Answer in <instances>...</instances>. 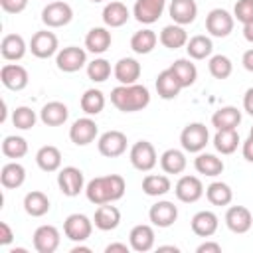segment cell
Listing matches in <instances>:
<instances>
[{"instance_id": "cell-56", "label": "cell", "mask_w": 253, "mask_h": 253, "mask_svg": "<svg viewBox=\"0 0 253 253\" xmlns=\"http://www.w3.org/2000/svg\"><path fill=\"white\" fill-rule=\"evenodd\" d=\"M71 253H91V249H89V247H85V245H77V247H73V249H71Z\"/></svg>"}, {"instance_id": "cell-35", "label": "cell", "mask_w": 253, "mask_h": 253, "mask_svg": "<svg viewBox=\"0 0 253 253\" xmlns=\"http://www.w3.org/2000/svg\"><path fill=\"white\" fill-rule=\"evenodd\" d=\"M194 168L204 174V176H219L223 172V160L217 158L215 154H208V152H198L196 160H194Z\"/></svg>"}, {"instance_id": "cell-49", "label": "cell", "mask_w": 253, "mask_h": 253, "mask_svg": "<svg viewBox=\"0 0 253 253\" xmlns=\"http://www.w3.org/2000/svg\"><path fill=\"white\" fill-rule=\"evenodd\" d=\"M12 239H14V233H12L10 225L6 221H0V245H8V243H12Z\"/></svg>"}, {"instance_id": "cell-14", "label": "cell", "mask_w": 253, "mask_h": 253, "mask_svg": "<svg viewBox=\"0 0 253 253\" xmlns=\"http://www.w3.org/2000/svg\"><path fill=\"white\" fill-rule=\"evenodd\" d=\"M0 81L10 91H22L28 85L30 77H28L26 67H22L18 63H6L0 69Z\"/></svg>"}, {"instance_id": "cell-10", "label": "cell", "mask_w": 253, "mask_h": 253, "mask_svg": "<svg viewBox=\"0 0 253 253\" xmlns=\"http://www.w3.org/2000/svg\"><path fill=\"white\" fill-rule=\"evenodd\" d=\"M97 148L107 158H117L126 150V134L121 130H107L99 136Z\"/></svg>"}, {"instance_id": "cell-18", "label": "cell", "mask_w": 253, "mask_h": 253, "mask_svg": "<svg viewBox=\"0 0 253 253\" xmlns=\"http://www.w3.org/2000/svg\"><path fill=\"white\" fill-rule=\"evenodd\" d=\"M148 217L156 227H170L178 219V208L172 202L162 200V202H156L154 206H150Z\"/></svg>"}, {"instance_id": "cell-47", "label": "cell", "mask_w": 253, "mask_h": 253, "mask_svg": "<svg viewBox=\"0 0 253 253\" xmlns=\"http://www.w3.org/2000/svg\"><path fill=\"white\" fill-rule=\"evenodd\" d=\"M233 18L243 26L253 22V0H237L233 6Z\"/></svg>"}, {"instance_id": "cell-21", "label": "cell", "mask_w": 253, "mask_h": 253, "mask_svg": "<svg viewBox=\"0 0 253 253\" xmlns=\"http://www.w3.org/2000/svg\"><path fill=\"white\" fill-rule=\"evenodd\" d=\"M168 12H170V18L174 20V24L188 26L198 16V4H196V0H172Z\"/></svg>"}, {"instance_id": "cell-22", "label": "cell", "mask_w": 253, "mask_h": 253, "mask_svg": "<svg viewBox=\"0 0 253 253\" xmlns=\"http://www.w3.org/2000/svg\"><path fill=\"white\" fill-rule=\"evenodd\" d=\"M182 89H184V87L180 85L178 77L172 73V69H170V67L158 73V77H156V93H158V97H160V99H164V101L176 99V97H178V93H180Z\"/></svg>"}, {"instance_id": "cell-32", "label": "cell", "mask_w": 253, "mask_h": 253, "mask_svg": "<svg viewBox=\"0 0 253 253\" xmlns=\"http://www.w3.org/2000/svg\"><path fill=\"white\" fill-rule=\"evenodd\" d=\"M36 162L43 172H55L61 166V152L57 146L45 144L36 152Z\"/></svg>"}, {"instance_id": "cell-3", "label": "cell", "mask_w": 253, "mask_h": 253, "mask_svg": "<svg viewBox=\"0 0 253 253\" xmlns=\"http://www.w3.org/2000/svg\"><path fill=\"white\" fill-rule=\"evenodd\" d=\"M210 140V130L204 123H190L180 132V144L186 152H202Z\"/></svg>"}, {"instance_id": "cell-57", "label": "cell", "mask_w": 253, "mask_h": 253, "mask_svg": "<svg viewBox=\"0 0 253 253\" xmlns=\"http://www.w3.org/2000/svg\"><path fill=\"white\" fill-rule=\"evenodd\" d=\"M158 251H174V253H178V247L176 245H160Z\"/></svg>"}, {"instance_id": "cell-58", "label": "cell", "mask_w": 253, "mask_h": 253, "mask_svg": "<svg viewBox=\"0 0 253 253\" xmlns=\"http://www.w3.org/2000/svg\"><path fill=\"white\" fill-rule=\"evenodd\" d=\"M249 136H253V126H251V130H249Z\"/></svg>"}, {"instance_id": "cell-59", "label": "cell", "mask_w": 253, "mask_h": 253, "mask_svg": "<svg viewBox=\"0 0 253 253\" xmlns=\"http://www.w3.org/2000/svg\"><path fill=\"white\" fill-rule=\"evenodd\" d=\"M91 2H103V0H91Z\"/></svg>"}, {"instance_id": "cell-20", "label": "cell", "mask_w": 253, "mask_h": 253, "mask_svg": "<svg viewBox=\"0 0 253 253\" xmlns=\"http://www.w3.org/2000/svg\"><path fill=\"white\" fill-rule=\"evenodd\" d=\"M140 71H142V67H140V63L134 57H123L113 67L115 79L121 85H132V83H136L138 77H140Z\"/></svg>"}, {"instance_id": "cell-1", "label": "cell", "mask_w": 253, "mask_h": 253, "mask_svg": "<svg viewBox=\"0 0 253 253\" xmlns=\"http://www.w3.org/2000/svg\"><path fill=\"white\" fill-rule=\"evenodd\" d=\"M125 190H126L125 178L119 174H109V176L93 178L87 184L85 194H87V200L91 204L101 206V204H111V202L121 200L125 196Z\"/></svg>"}, {"instance_id": "cell-2", "label": "cell", "mask_w": 253, "mask_h": 253, "mask_svg": "<svg viewBox=\"0 0 253 253\" xmlns=\"http://www.w3.org/2000/svg\"><path fill=\"white\" fill-rule=\"evenodd\" d=\"M111 103L123 111V113H134L142 111L150 103V93L144 85L132 83V85H119L111 91Z\"/></svg>"}, {"instance_id": "cell-37", "label": "cell", "mask_w": 253, "mask_h": 253, "mask_svg": "<svg viewBox=\"0 0 253 253\" xmlns=\"http://www.w3.org/2000/svg\"><path fill=\"white\" fill-rule=\"evenodd\" d=\"M156 42H158V36L152 30H138L130 38V49L134 53L144 55V53H150L156 47Z\"/></svg>"}, {"instance_id": "cell-33", "label": "cell", "mask_w": 253, "mask_h": 253, "mask_svg": "<svg viewBox=\"0 0 253 253\" xmlns=\"http://www.w3.org/2000/svg\"><path fill=\"white\" fill-rule=\"evenodd\" d=\"M24 210L32 217H42L49 211V198L43 192H38V190L28 192L26 198H24Z\"/></svg>"}, {"instance_id": "cell-29", "label": "cell", "mask_w": 253, "mask_h": 253, "mask_svg": "<svg viewBox=\"0 0 253 253\" xmlns=\"http://www.w3.org/2000/svg\"><path fill=\"white\" fill-rule=\"evenodd\" d=\"M128 18H130V12L123 2H109L103 8V22L109 28H121L128 22Z\"/></svg>"}, {"instance_id": "cell-13", "label": "cell", "mask_w": 253, "mask_h": 253, "mask_svg": "<svg viewBox=\"0 0 253 253\" xmlns=\"http://www.w3.org/2000/svg\"><path fill=\"white\" fill-rule=\"evenodd\" d=\"M174 194L180 202L194 204L204 196V184L196 176H182L174 186Z\"/></svg>"}, {"instance_id": "cell-15", "label": "cell", "mask_w": 253, "mask_h": 253, "mask_svg": "<svg viewBox=\"0 0 253 253\" xmlns=\"http://www.w3.org/2000/svg\"><path fill=\"white\" fill-rule=\"evenodd\" d=\"M166 8V0H136L132 14L140 24H154L162 16Z\"/></svg>"}, {"instance_id": "cell-39", "label": "cell", "mask_w": 253, "mask_h": 253, "mask_svg": "<svg viewBox=\"0 0 253 253\" xmlns=\"http://www.w3.org/2000/svg\"><path fill=\"white\" fill-rule=\"evenodd\" d=\"M239 144V132L237 128H227V130H217L213 136V146L221 154H233Z\"/></svg>"}, {"instance_id": "cell-17", "label": "cell", "mask_w": 253, "mask_h": 253, "mask_svg": "<svg viewBox=\"0 0 253 253\" xmlns=\"http://www.w3.org/2000/svg\"><path fill=\"white\" fill-rule=\"evenodd\" d=\"M34 249L38 253H53L59 247V231L53 225H40L34 231Z\"/></svg>"}, {"instance_id": "cell-11", "label": "cell", "mask_w": 253, "mask_h": 253, "mask_svg": "<svg viewBox=\"0 0 253 253\" xmlns=\"http://www.w3.org/2000/svg\"><path fill=\"white\" fill-rule=\"evenodd\" d=\"M30 51L40 59L51 57L57 51V36L53 32H47V30L36 32L30 40Z\"/></svg>"}, {"instance_id": "cell-48", "label": "cell", "mask_w": 253, "mask_h": 253, "mask_svg": "<svg viewBox=\"0 0 253 253\" xmlns=\"http://www.w3.org/2000/svg\"><path fill=\"white\" fill-rule=\"evenodd\" d=\"M0 6L8 14H20V12L26 10L28 0H0Z\"/></svg>"}, {"instance_id": "cell-16", "label": "cell", "mask_w": 253, "mask_h": 253, "mask_svg": "<svg viewBox=\"0 0 253 253\" xmlns=\"http://www.w3.org/2000/svg\"><path fill=\"white\" fill-rule=\"evenodd\" d=\"M225 225L233 233H247L253 225V215L245 206H231L225 211Z\"/></svg>"}, {"instance_id": "cell-23", "label": "cell", "mask_w": 253, "mask_h": 253, "mask_svg": "<svg viewBox=\"0 0 253 253\" xmlns=\"http://www.w3.org/2000/svg\"><path fill=\"white\" fill-rule=\"evenodd\" d=\"M190 225H192V231H194L198 237H211V235L217 231L219 219H217V215H215L213 211L202 210V211H198V213L192 217Z\"/></svg>"}, {"instance_id": "cell-51", "label": "cell", "mask_w": 253, "mask_h": 253, "mask_svg": "<svg viewBox=\"0 0 253 253\" xmlns=\"http://www.w3.org/2000/svg\"><path fill=\"white\" fill-rule=\"evenodd\" d=\"M243 109L253 117V87H249L243 95Z\"/></svg>"}, {"instance_id": "cell-31", "label": "cell", "mask_w": 253, "mask_h": 253, "mask_svg": "<svg viewBox=\"0 0 253 253\" xmlns=\"http://www.w3.org/2000/svg\"><path fill=\"white\" fill-rule=\"evenodd\" d=\"M26 180V168L18 162H8L0 170V182L6 190H16Z\"/></svg>"}, {"instance_id": "cell-36", "label": "cell", "mask_w": 253, "mask_h": 253, "mask_svg": "<svg viewBox=\"0 0 253 253\" xmlns=\"http://www.w3.org/2000/svg\"><path fill=\"white\" fill-rule=\"evenodd\" d=\"M170 188H172V184H170L168 176H164V174H148L142 180V192L146 196H152V198L168 194Z\"/></svg>"}, {"instance_id": "cell-4", "label": "cell", "mask_w": 253, "mask_h": 253, "mask_svg": "<svg viewBox=\"0 0 253 253\" xmlns=\"http://www.w3.org/2000/svg\"><path fill=\"white\" fill-rule=\"evenodd\" d=\"M91 231H93V221L87 215H83V213H71L63 221V233H65V237L71 239V241H75V243L87 241L91 237Z\"/></svg>"}, {"instance_id": "cell-45", "label": "cell", "mask_w": 253, "mask_h": 253, "mask_svg": "<svg viewBox=\"0 0 253 253\" xmlns=\"http://www.w3.org/2000/svg\"><path fill=\"white\" fill-rule=\"evenodd\" d=\"M87 75H89L91 81L103 83V81H107L111 77V63L107 59H103V57H97L91 63H87Z\"/></svg>"}, {"instance_id": "cell-46", "label": "cell", "mask_w": 253, "mask_h": 253, "mask_svg": "<svg viewBox=\"0 0 253 253\" xmlns=\"http://www.w3.org/2000/svg\"><path fill=\"white\" fill-rule=\"evenodd\" d=\"M36 113L30 109V107H16L14 113H12V123L16 128L20 130H28L36 125Z\"/></svg>"}, {"instance_id": "cell-55", "label": "cell", "mask_w": 253, "mask_h": 253, "mask_svg": "<svg viewBox=\"0 0 253 253\" xmlns=\"http://www.w3.org/2000/svg\"><path fill=\"white\" fill-rule=\"evenodd\" d=\"M243 38L253 43V22H249V24L243 26Z\"/></svg>"}, {"instance_id": "cell-8", "label": "cell", "mask_w": 253, "mask_h": 253, "mask_svg": "<svg viewBox=\"0 0 253 253\" xmlns=\"http://www.w3.org/2000/svg\"><path fill=\"white\" fill-rule=\"evenodd\" d=\"M57 186L61 190L63 196L67 198H75L79 196V192L83 190L85 186V178H83V172L75 166H65L59 170L57 174Z\"/></svg>"}, {"instance_id": "cell-30", "label": "cell", "mask_w": 253, "mask_h": 253, "mask_svg": "<svg viewBox=\"0 0 253 253\" xmlns=\"http://www.w3.org/2000/svg\"><path fill=\"white\" fill-rule=\"evenodd\" d=\"M160 43L168 49H178V47H184L188 43V34L184 30V26H178V24H170V26H164L162 32H160Z\"/></svg>"}, {"instance_id": "cell-52", "label": "cell", "mask_w": 253, "mask_h": 253, "mask_svg": "<svg viewBox=\"0 0 253 253\" xmlns=\"http://www.w3.org/2000/svg\"><path fill=\"white\" fill-rule=\"evenodd\" d=\"M243 158L247 160V162H253V136H249L245 142H243Z\"/></svg>"}, {"instance_id": "cell-12", "label": "cell", "mask_w": 253, "mask_h": 253, "mask_svg": "<svg viewBox=\"0 0 253 253\" xmlns=\"http://www.w3.org/2000/svg\"><path fill=\"white\" fill-rule=\"evenodd\" d=\"M97 132H99L97 123H95L93 119H89V117H83V119H77V121L71 125V128H69V138H71V142L77 144V146H87V144H91V142L97 138Z\"/></svg>"}, {"instance_id": "cell-5", "label": "cell", "mask_w": 253, "mask_h": 253, "mask_svg": "<svg viewBox=\"0 0 253 253\" xmlns=\"http://www.w3.org/2000/svg\"><path fill=\"white\" fill-rule=\"evenodd\" d=\"M73 18V10L67 2H61V0H55V2H49L43 10H42V22L47 26V28H61V26H67Z\"/></svg>"}, {"instance_id": "cell-25", "label": "cell", "mask_w": 253, "mask_h": 253, "mask_svg": "<svg viewBox=\"0 0 253 253\" xmlns=\"http://www.w3.org/2000/svg\"><path fill=\"white\" fill-rule=\"evenodd\" d=\"M0 53L6 61H18L26 55V42L18 34H6L0 42Z\"/></svg>"}, {"instance_id": "cell-40", "label": "cell", "mask_w": 253, "mask_h": 253, "mask_svg": "<svg viewBox=\"0 0 253 253\" xmlns=\"http://www.w3.org/2000/svg\"><path fill=\"white\" fill-rule=\"evenodd\" d=\"M206 198L211 206H229L233 200V192L225 182H211L206 188Z\"/></svg>"}, {"instance_id": "cell-43", "label": "cell", "mask_w": 253, "mask_h": 253, "mask_svg": "<svg viewBox=\"0 0 253 253\" xmlns=\"http://www.w3.org/2000/svg\"><path fill=\"white\" fill-rule=\"evenodd\" d=\"M2 154L8 158H22L28 154V142L22 136L10 134L2 140Z\"/></svg>"}, {"instance_id": "cell-34", "label": "cell", "mask_w": 253, "mask_h": 253, "mask_svg": "<svg viewBox=\"0 0 253 253\" xmlns=\"http://www.w3.org/2000/svg\"><path fill=\"white\" fill-rule=\"evenodd\" d=\"M186 164H188V160H186L184 152L178 148H168L160 156V166L166 174H182L186 170Z\"/></svg>"}, {"instance_id": "cell-26", "label": "cell", "mask_w": 253, "mask_h": 253, "mask_svg": "<svg viewBox=\"0 0 253 253\" xmlns=\"http://www.w3.org/2000/svg\"><path fill=\"white\" fill-rule=\"evenodd\" d=\"M241 123V111L237 107H221L211 115V125L215 130H227V128H237Z\"/></svg>"}, {"instance_id": "cell-50", "label": "cell", "mask_w": 253, "mask_h": 253, "mask_svg": "<svg viewBox=\"0 0 253 253\" xmlns=\"http://www.w3.org/2000/svg\"><path fill=\"white\" fill-rule=\"evenodd\" d=\"M196 251L198 253H221V245L215 241H204L202 245H198Z\"/></svg>"}, {"instance_id": "cell-41", "label": "cell", "mask_w": 253, "mask_h": 253, "mask_svg": "<svg viewBox=\"0 0 253 253\" xmlns=\"http://www.w3.org/2000/svg\"><path fill=\"white\" fill-rule=\"evenodd\" d=\"M186 51L192 59H206L213 51V43L208 36H194L186 43Z\"/></svg>"}, {"instance_id": "cell-54", "label": "cell", "mask_w": 253, "mask_h": 253, "mask_svg": "<svg viewBox=\"0 0 253 253\" xmlns=\"http://www.w3.org/2000/svg\"><path fill=\"white\" fill-rule=\"evenodd\" d=\"M128 247L126 243H111L105 247V253H115V251H121V253H128Z\"/></svg>"}, {"instance_id": "cell-19", "label": "cell", "mask_w": 253, "mask_h": 253, "mask_svg": "<svg viewBox=\"0 0 253 253\" xmlns=\"http://www.w3.org/2000/svg\"><path fill=\"white\" fill-rule=\"evenodd\" d=\"M128 245L136 253H146L154 247V229L146 223H138L128 233Z\"/></svg>"}, {"instance_id": "cell-44", "label": "cell", "mask_w": 253, "mask_h": 253, "mask_svg": "<svg viewBox=\"0 0 253 253\" xmlns=\"http://www.w3.org/2000/svg\"><path fill=\"white\" fill-rule=\"evenodd\" d=\"M208 69H210L211 77H215V79H227L231 75V71H233V63H231V59L227 55L217 53V55H211L210 57Z\"/></svg>"}, {"instance_id": "cell-38", "label": "cell", "mask_w": 253, "mask_h": 253, "mask_svg": "<svg viewBox=\"0 0 253 253\" xmlns=\"http://www.w3.org/2000/svg\"><path fill=\"white\" fill-rule=\"evenodd\" d=\"M170 69H172V73L178 77V81H180L182 87H190V85H194L196 79H198V69H196V65H194L190 59H176V61L170 65Z\"/></svg>"}, {"instance_id": "cell-28", "label": "cell", "mask_w": 253, "mask_h": 253, "mask_svg": "<svg viewBox=\"0 0 253 253\" xmlns=\"http://www.w3.org/2000/svg\"><path fill=\"white\" fill-rule=\"evenodd\" d=\"M111 32L107 28H91L85 36V47L91 53H105L111 47Z\"/></svg>"}, {"instance_id": "cell-42", "label": "cell", "mask_w": 253, "mask_h": 253, "mask_svg": "<svg viewBox=\"0 0 253 253\" xmlns=\"http://www.w3.org/2000/svg\"><path fill=\"white\" fill-rule=\"evenodd\" d=\"M105 109V95L99 89H87L81 95V111L85 115H99Z\"/></svg>"}, {"instance_id": "cell-24", "label": "cell", "mask_w": 253, "mask_h": 253, "mask_svg": "<svg viewBox=\"0 0 253 253\" xmlns=\"http://www.w3.org/2000/svg\"><path fill=\"white\" fill-rule=\"evenodd\" d=\"M93 223H95V227L101 229V231H111V229H115V227L121 223V211H119V208H115V206H111V204H101V206L95 210Z\"/></svg>"}, {"instance_id": "cell-6", "label": "cell", "mask_w": 253, "mask_h": 253, "mask_svg": "<svg viewBox=\"0 0 253 253\" xmlns=\"http://www.w3.org/2000/svg\"><path fill=\"white\" fill-rule=\"evenodd\" d=\"M158 162L156 150L148 140H138L130 148V164L140 172H150Z\"/></svg>"}, {"instance_id": "cell-9", "label": "cell", "mask_w": 253, "mask_h": 253, "mask_svg": "<svg viewBox=\"0 0 253 253\" xmlns=\"http://www.w3.org/2000/svg\"><path fill=\"white\" fill-rule=\"evenodd\" d=\"M55 63H57V69L63 73H75L87 63V53L77 45H67L57 53Z\"/></svg>"}, {"instance_id": "cell-27", "label": "cell", "mask_w": 253, "mask_h": 253, "mask_svg": "<svg viewBox=\"0 0 253 253\" xmlns=\"http://www.w3.org/2000/svg\"><path fill=\"white\" fill-rule=\"evenodd\" d=\"M67 117H69V111L59 101H49L40 111V119L47 126H59V125H63L67 121Z\"/></svg>"}, {"instance_id": "cell-7", "label": "cell", "mask_w": 253, "mask_h": 253, "mask_svg": "<svg viewBox=\"0 0 253 253\" xmlns=\"http://www.w3.org/2000/svg\"><path fill=\"white\" fill-rule=\"evenodd\" d=\"M233 16L223 8H213L206 16V30L213 38H227L233 32Z\"/></svg>"}, {"instance_id": "cell-53", "label": "cell", "mask_w": 253, "mask_h": 253, "mask_svg": "<svg viewBox=\"0 0 253 253\" xmlns=\"http://www.w3.org/2000/svg\"><path fill=\"white\" fill-rule=\"evenodd\" d=\"M241 63H243V67H245L247 71H251V73H253V47H251V49H247V51L243 53Z\"/></svg>"}]
</instances>
